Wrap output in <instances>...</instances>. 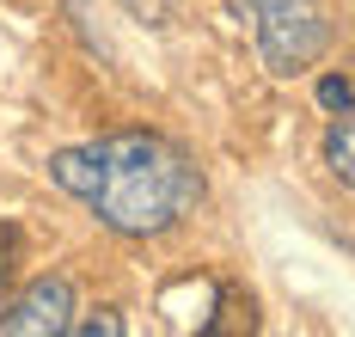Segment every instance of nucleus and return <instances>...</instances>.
<instances>
[{"label":"nucleus","mask_w":355,"mask_h":337,"mask_svg":"<svg viewBox=\"0 0 355 337\" xmlns=\"http://www.w3.org/2000/svg\"><path fill=\"white\" fill-rule=\"evenodd\" d=\"M49 178L123 239L172 233L190 215V202L202 196L190 153L166 135H147V129H123V135L86 141V148H62L49 159Z\"/></svg>","instance_id":"1"},{"label":"nucleus","mask_w":355,"mask_h":337,"mask_svg":"<svg viewBox=\"0 0 355 337\" xmlns=\"http://www.w3.org/2000/svg\"><path fill=\"white\" fill-rule=\"evenodd\" d=\"M227 12L251 31L263 68L276 80H294L306 68H319L331 37H337L331 0H227Z\"/></svg>","instance_id":"2"},{"label":"nucleus","mask_w":355,"mask_h":337,"mask_svg":"<svg viewBox=\"0 0 355 337\" xmlns=\"http://www.w3.org/2000/svg\"><path fill=\"white\" fill-rule=\"evenodd\" d=\"M68 325H73L68 276H37L31 288L0 313V337H68Z\"/></svg>","instance_id":"3"},{"label":"nucleus","mask_w":355,"mask_h":337,"mask_svg":"<svg viewBox=\"0 0 355 337\" xmlns=\"http://www.w3.org/2000/svg\"><path fill=\"white\" fill-rule=\"evenodd\" d=\"M324 166H331V178H343L355 190V105L324 129Z\"/></svg>","instance_id":"4"},{"label":"nucleus","mask_w":355,"mask_h":337,"mask_svg":"<svg viewBox=\"0 0 355 337\" xmlns=\"http://www.w3.org/2000/svg\"><path fill=\"white\" fill-rule=\"evenodd\" d=\"M319 105H324L331 116H343V111L355 105V86H349L343 74H324V80H319Z\"/></svg>","instance_id":"5"},{"label":"nucleus","mask_w":355,"mask_h":337,"mask_svg":"<svg viewBox=\"0 0 355 337\" xmlns=\"http://www.w3.org/2000/svg\"><path fill=\"white\" fill-rule=\"evenodd\" d=\"M68 337H123V319H116V313H98V319H73Z\"/></svg>","instance_id":"6"}]
</instances>
